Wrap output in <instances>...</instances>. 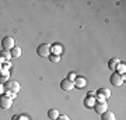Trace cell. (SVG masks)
<instances>
[{
  "label": "cell",
  "mask_w": 126,
  "mask_h": 120,
  "mask_svg": "<svg viewBox=\"0 0 126 120\" xmlns=\"http://www.w3.org/2000/svg\"><path fill=\"white\" fill-rule=\"evenodd\" d=\"M50 50H52V46L49 43H41L36 48V53L39 54L41 57H48L50 54Z\"/></svg>",
  "instance_id": "1"
},
{
  "label": "cell",
  "mask_w": 126,
  "mask_h": 120,
  "mask_svg": "<svg viewBox=\"0 0 126 120\" xmlns=\"http://www.w3.org/2000/svg\"><path fill=\"white\" fill-rule=\"evenodd\" d=\"M20 82L18 81H14V80H9V81H6V84H4V89L6 91H9V92H14V93H17L18 91H20Z\"/></svg>",
  "instance_id": "2"
},
{
  "label": "cell",
  "mask_w": 126,
  "mask_h": 120,
  "mask_svg": "<svg viewBox=\"0 0 126 120\" xmlns=\"http://www.w3.org/2000/svg\"><path fill=\"white\" fill-rule=\"evenodd\" d=\"M109 81H111V84H112L113 87H121V85L125 82V77L122 76V74L113 73L112 76H111V78H109Z\"/></svg>",
  "instance_id": "3"
},
{
  "label": "cell",
  "mask_w": 126,
  "mask_h": 120,
  "mask_svg": "<svg viewBox=\"0 0 126 120\" xmlns=\"http://www.w3.org/2000/svg\"><path fill=\"white\" fill-rule=\"evenodd\" d=\"M14 46H16V45H14V39L11 38V36H6L4 39L1 40V48H3V50L10 52Z\"/></svg>",
  "instance_id": "4"
},
{
  "label": "cell",
  "mask_w": 126,
  "mask_h": 120,
  "mask_svg": "<svg viewBox=\"0 0 126 120\" xmlns=\"http://www.w3.org/2000/svg\"><path fill=\"white\" fill-rule=\"evenodd\" d=\"M13 105V99L9 98L7 95H1L0 96V109H10Z\"/></svg>",
  "instance_id": "5"
},
{
  "label": "cell",
  "mask_w": 126,
  "mask_h": 120,
  "mask_svg": "<svg viewBox=\"0 0 126 120\" xmlns=\"http://www.w3.org/2000/svg\"><path fill=\"white\" fill-rule=\"evenodd\" d=\"M93 109L95 110V113L102 115L104 112L108 110V105H107V102H95V105L93 106Z\"/></svg>",
  "instance_id": "6"
},
{
  "label": "cell",
  "mask_w": 126,
  "mask_h": 120,
  "mask_svg": "<svg viewBox=\"0 0 126 120\" xmlns=\"http://www.w3.org/2000/svg\"><path fill=\"white\" fill-rule=\"evenodd\" d=\"M60 88H62L63 91H72V89L74 88V84H73V81L67 80V78H63V80L60 81Z\"/></svg>",
  "instance_id": "7"
},
{
  "label": "cell",
  "mask_w": 126,
  "mask_h": 120,
  "mask_svg": "<svg viewBox=\"0 0 126 120\" xmlns=\"http://www.w3.org/2000/svg\"><path fill=\"white\" fill-rule=\"evenodd\" d=\"M11 59V53L7 52V50H1L0 52V67L3 63H9V60Z\"/></svg>",
  "instance_id": "8"
},
{
  "label": "cell",
  "mask_w": 126,
  "mask_h": 120,
  "mask_svg": "<svg viewBox=\"0 0 126 120\" xmlns=\"http://www.w3.org/2000/svg\"><path fill=\"white\" fill-rule=\"evenodd\" d=\"M73 84H74V88H84L87 81L84 77H76V80L73 81Z\"/></svg>",
  "instance_id": "9"
},
{
  "label": "cell",
  "mask_w": 126,
  "mask_h": 120,
  "mask_svg": "<svg viewBox=\"0 0 126 120\" xmlns=\"http://www.w3.org/2000/svg\"><path fill=\"white\" fill-rule=\"evenodd\" d=\"M95 93H97V95H101V96H104L105 99L111 98V91H109L108 88H99Z\"/></svg>",
  "instance_id": "10"
},
{
  "label": "cell",
  "mask_w": 126,
  "mask_h": 120,
  "mask_svg": "<svg viewBox=\"0 0 126 120\" xmlns=\"http://www.w3.org/2000/svg\"><path fill=\"white\" fill-rule=\"evenodd\" d=\"M95 102H97V101H95L94 96H87V98L84 99V106L86 107H93L95 105Z\"/></svg>",
  "instance_id": "11"
},
{
  "label": "cell",
  "mask_w": 126,
  "mask_h": 120,
  "mask_svg": "<svg viewBox=\"0 0 126 120\" xmlns=\"http://www.w3.org/2000/svg\"><path fill=\"white\" fill-rule=\"evenodd\" d=\"M101 120H115V115L111 110H107L101 115Z\"/></svg>",
  "instance_id": "12"
},
{
  "label": "cell",
  "mask_w": 126,
  "mask_h": 120,
  "mask_svg": "<svg viewBox=\"0 0 126 120\" xmlns=\"http://www.w3.org/2000/svg\"><path fill=\"white\" fill-rule=\"evenodd\" d=\"M10 53H11V57H20L21 53H23V50H21L20 46H14L13 49L10 50Z\"/></svg>",
  "instance_id": "13"
},
{
  "label": "cell",
  "mask_w": 126,
  "mask_h": 120,
  "mask_svg": "<svg viewBox=\"0 0 126 120\" xmlns=\"http://www.w3.org/2000/svg\"><path fill=\"white\" fill-rule=\"evenodd\" d=\"M48 117L50 120H56L59 117V110L58 109H49L48 110Z\"/></svg>",
  "instance_id": "14"
},
{
  "label": "cell",
  "mask_w": 126,
  "mask_h": 120,
  "mask_svg": "<svg viewBox=\"0 0 126 120\" xmlns=\"http://www.w3.org/2000/svg\"><path fill=\"white\" fill-rule=\"evenodd\" d=\"M9 76H10V73H9V70H0V82L1 81H9L10 78H9Z\"/></svg>",
  "instance_id": "15"
},
{
  "label": "cell",
  "mask_w": 126,
  "mask_h": 120,
  "mask_svg": "<svg viewBox=\"0 0 126 120\" xmlns=\"http://www.w3.org/2000/svg\"><path fill=\"white\" fill-rule=\"evenodd\" d=\"M119 63H121V62H119L118 59H111V60L108 62V67L111 68V70H115V68L118 67V64H119Z\"/></svg>",
  "instance_id": "16"
},
{
  "label": "cell",
  "mask_w": 126,
  "mask_h": 120,
  "mask_svg": "<svg viewBox=\"0 0 126 120\" xmlns=\"http://www.w3.org/2000/svg\"><path fill=\"white\" fill-rule=\"evenodd\" d=\"M48 57H49V62H52V63H58L60 60V56L59 54H55V53H50Z\"/></svg>",
  "instance_id": "17"
},
{
  "label": "cell",
  "mask_w": 126,
  "mask_h": 120,
  "mask_svg": "<svg viewBox=\"0 0 126 120\" xmlns=\"http://www.w3.org/2000/svg\"><path fill=\"white\" fill-rule=\"evenodd\" d=\"M118 67H119V73H118V74H125V71H126L125 63H119V64H118Z\"/></svg>",
  "instance_id": "18"
},
{
  "label": "cell",
  "mask_w": 126,
  "mask_h": 120,
  "mask_svg": "<svg viewBox=\"0 0 126 120\" xmlns=\"http://www.w3.org/2000/svg\"><path fill=\"white\" fill-rule=\"evenodd\" d=\"M53 50H55V54H59V56H60V52H62V48H60V46H56V45H55Z\"/></svg>",
  "instance_id": "19"
},
{
  "label": "cell",
  "mask_w": 126,
  "mask_h": 120,
  "mask_svg": "<svg viewBox=\"0 0 126 120\" xmlns=\"http://www.w3.org/2000/svg\"><path fill=\"white\" fill-rule=\"evenodd\" d=\"M76 73H73V71H72V73H70V74H69V77H67V80H70V81H74V80H76Z\"/></svg>",
  "instance_id": "20"
},
{
  "label": "cell",
  "mask_w": 126,
  "mask_h": 120,
  "mask_svg": "<svg viewBox=\"0 0 126 120\" xmlns=\"http://www.w3.org/2000/svg\"><path fill=\"white\" fill-rule=\"evenodd\" d=\"M56 120H70V119H69L66 115H59V117H58Z\"/></svg>",
  "instance_id": "21"
},
{
  "label": "cell",
  "mask_w": 126,
  "mask_h": 120,
  "mask_svg": "<svg viewBox=\"0 0 126 120\" xmlns=\"http://www.w3.org/2000/svg\"><path fill=\"white\" fill-rule=\"evenodd\" d=\"M3 92H6V89H4V84H1V82H0V93H3Z\"/></svg>",
  "instance_id": "22"
},
{
  "label": "cell",
  "mask_w": 126,
  "mask_h": 120,
  "mask_svg": "<svg viewBox=\"0 0 126 120\" xmlns=\"http://www.w3.org/2000/svg\"><path fill=\"white\" fill-rule=\"evenodd\" d=\"M94 95H95V92H88L87 93V96H94Z\"/></svg>",
  "instance_id": "23"
}]
</instances>
